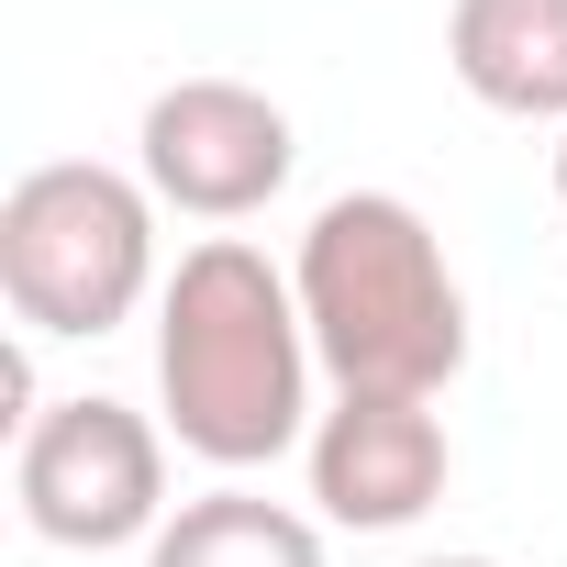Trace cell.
<instances>
[{"label":"cell","instance_id":"5","mask_svg":"<svg viewBox=\"0 0 567 567\" xmlns=\"http://www.w3.org/2000/svg\"><path fill=\"white\" fill-rule=\"evenodd\" d=\"M134 145H145V189L167 212H189V223H245L301 167L290 112H278L267 90H245V79H167L145 101Z\"/></svg>","mask_w":567,"mask_h":567},{"label":"cell","instance_id":"6","mask_svg":"<svg viewBox=\"0 0 567 567\" xmlns=\"http://www.w3.org/2000/svg\"><path fill=\"white\" fill-rule=\"evenodd\" d=\"M312 501L346 534H401L445 501L456 445L434 423V401H379V390H334V412L312 423Z\"/></svg>","mask_w":567,"mask_h":567},{"label":"cell","instance_id":"10","mask_svg":"<svg viewBox=\"0 0 567 567\" xmlns=\"http://www.w3.org/2000/svg\"><path fill=\"white\" fill-rule=\"evenodd\" d=\"M423 567H501V556H423Z\"/></svg>","mask_w":567,"mask_h":567},{"label":"cell","instance_id":"7","mask_svg":"<svg viewBox=\"0 0 567 567\" xmlns=\"http://www.w3.org/2000/svg\"><path fill=\"white\" fill-rule=\"evenodd\" d=\"M445 68L478 112L567 134V0H456L445 12Z\"/></svg>","mask_w":567,"mask_h":567},{"label":"cell","instance_id":"9","mask_svg":"<svg viewBox=\"0 0 567 567\" xmlns=\"http://www.w3.org/2000/svg\"><path fill=\"white\" fill-rule=\"evenodd\" d=\"M545 178H556V212H567V134H556V167H545Z\"/></svg>","mask_w":567,"mask_h":567},{"label":"cell","instance_id":"4","mask_svg":"<svg viewBox=\"0 0 567 567\" xmlns=\"http://www.w3.org/2000/svg\"><path fill=\"white\" fill-rule=\"evenodd\" d=\"M12 501L45 545L68 556H112V545H156L167 523V434L134 401H45L12 434Z\"/></svg>","mask_w":567,"mask_h":567},{"label":"cell","instance_id":"2","mask_svg":"<svg viewBox=\"0 0 567 567\" xmlns=\"http://www.w3.org/2000/svg\"><path fill=\"white\" fill-rule=\"evenodd\" d=\"M290 290H301V323H312V357L334 390L434 401L467 368V290L445 267V234L401 189L323 200L290 256Z\"/></svg>","mask_w":567,"mask_h":567},{"label":"cell","instance_id":"1","mask_svg":"<svg viewBox=\"0 0 567 567\" xmlns=\"http://www.w3.org/2000/svg\"><path fill=\"white\" fill-rule=\"evenodd\" d=\"M312 323H301V290L278 278L245 234H212L167 267L156 290V401H167V434L245 478V467H278L290 445H312Z\"/></svg>","mask_w":567,"mask_h":567},{"label":"cell","instance_id":"3","mask_svg":"<svg viewBox=\"0 0 567 567\" xmlns=\"http://www.w3.org/2000/svg\"><path fill=\"white\" fill-rule=\"evenodd\" d=\"M167 290L156 278V189L90 156L23 167L0 200V301L23 334H112Z\"/></svg>","mask_w":567,"mask_h":567},{"label":"cell","instance_id":"8","mask_svg":"<svg viewBox=\"0 0 567 567\" xmlns=\"http://www.w3.org/2000/svg\"><path fill=\"white\" fill-rule=\"evenodd\" d=\"M145 567H323V534L267 489H200L156 523Z\"/></svg>","mask_w":567,"mask_h":567}]
</instances>
